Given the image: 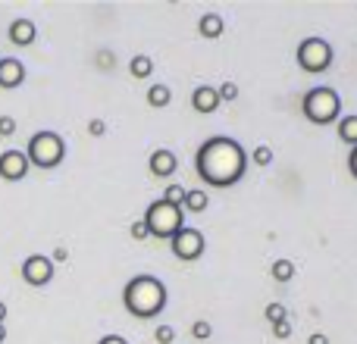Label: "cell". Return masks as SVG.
Segmentation results:
<instances>
[{"instance_id": "4316f807", "label": "cell", "mask_w": 357, "mask_h": 344, "mask_svg": "<svg viewBox=\"0 0 357 344\" xmlns=\"http://www.w3.org/2000/svg\"><path fill=\"white\" fill-rule=\"evenodd\" d=\"M13 132H16V119H13V116H0V135L10 138Z\"/></svg>"}, {"instance_id": "d6a6232c", "label": "cell", "mask_w": 357, "mask_h": 344, "mask_svg": "<svg viewBox=\"0 0 357 344\" xmlns=\"http://www.w3.org/2000/svg\"><path fill=\"white\" fill-rule=\"evenodd\" d=\"M54 260H56V263H66V260H69V251H63V247H56V251H54Z\"/></svg>"}, {"instance_id": "44dd1931", "label": "cell", "mask_w": 357, "mask_h": 344, "mask_svg": "<svg viewBox=\"0 0 357 344\" xmlns=\"http://www.w3.org/2000/svg\"><path fill=\"white\" fill-rule=\"evenodd\" d=\"M163 201L173 203V207H182V203H185V188H182V185H169V188L163 191Z\"/></svg>"}, {"instance_id": "ffe728a7", "label": "cell", "mask_w": 357, "mask_h": 344, "mask_svg": "<svg viewBox=\"0 0 357 344\" xmlns=\"http://www.w3.org/2000/svg\"><path fill=\"white\" fill-rule=\"evenodd\" d=\"M264 316H266V322H270V326H276V322L289 320V313H285V307H282V304H266Z\"/></svg>"}, {"instance_id": "30bf717a", "label": "cell", "mask_w": 357, "mask_h": 344, "mask_svg": "<svg viewBox=\"0 0 357 344\" xmlns=\"http://www.w3.org/2000/svg\"><path fill=\"white\" fill-rule=\"evenodd\" d=\"M22 81H25L22 60H16V56H3V60H0V88L13 91V88H19Z\"/></svg>"}, {"instance_id": "6da1fadb", "label": "cell", "mask_w": 357, "mask_h": 344, "mask_svg": "<svg viewBox=\"0 0 357 344\" xmlns=\"http://www.w3.org/2000/svg\"><path fill=\"white\" fill-rule=\"evenodd\" d=\"M195 166L204 185H210V188H232V185H238L245 178L248 150L235 138L216 135L201 144Z\"/></svg>"}, {"instance_id": "7a4b0ae2", "label": "cell", "mask_w": 357, "mask_h": 344, "mask_svg": "<svg viewBox=\"0 0 357 344\" xmlns=\"http://www.w3.org/2000/svg\"><path fill=\"white\" fill-rule=\"evenodd\" d=\"M167 297H169L167 285L157 276L129 279V285H126V291H123V304L135 320H154V316L167 307Z\"/></svg>"}, {"instance_id": "52a82bcc", "label": "cell", "mask_w": 357, "mask_h": 344, "mask_svg": "<svg viewBox=\"0 0 357 344\" xmlns=\"http://www.w3.org/2000/svg\"><path fill=\"white\" fill-rule=\"evenodd\" d=\"M169 247H173V253L178 260L191 263V260H197L204 253V235L197 232V228L185 226V228H178L173 238H169Z\"/></svg>"}, {"instance_id": "4dcf8cb0", "label": "cell", "mask_w": 357, "mask_h": 344, "mask_svg": "<svg viewBox=\"0 0 357 344\" xmlns=\"http://www.w3.org/2000/svg\"><path fill=\"white\" fill-rule=\"evenodd\" d=\"M348 169H351V175L357 178V148H351V157H348Z\"/></svg>"}, {"instance_id": "f546056e", "label": "cell", "mask_w": 357, "mask_h": 344, "mask_svg": "<svg viewBox=\"0 0 357 344\" xmlns=\"http://www.w3.org/2000/svg\"><path fill=\"white\" fill-rule=\"evenodd\" d=\"M98 344H129V341H126L123 335H104V338H100Z\"/></svg>"}, {"instance_id": "e0dca14e", "label": "cell", "mask_w": 357, "mask_h": 344, "mask_svg": "<svg viewBox=\"0 0 357 344\" xmlns=\"http://www.w3.org/2000/svg\"><path fill=\"white\" fill-rule=\"evenodd\" d=\"M339 138L348 144V148H357V116L339 119Z\"/></svg>"}, {"instance_id": "8992f818", "label": "cell", "mask_w": 357, "mask_h": 344, "mask_svg": "<svg viewBox=\"0 0 357 344\" xmlns=\"http://www.w3.org/2000/svg\"><path fill=\"white\" fill-rule=\"evenodd\" d=\"M335 60V50L329 47V41H323V38H304L301 44H298V66L304 69V72L317 75V72H326L329 66H333Z\"/></svg>"}, {"instance_id": "f1b7e54d", "label": "cell", "mask_w": 357, "mask_h": 344, "mask_svg": "<svg viewBox=\"0 0 357 344\" xmlns=\"http://www.w3.org/2000/svg\"><path fill=\"white\" fill-rule=\"evenodd\" d=\"M88 132H91L94 138H100L107 132V125H104V119H91V123H88Z\"/></svg>"}, {"instance_id": "7c38bea8", "label": "cell", "mask_w": 357, "mask_h": 344, "mask_svg": "<svg viewBox=\"0 0 357 344\" xmlns=\"http://www.w3.org/2000/svg\"><path fill=\"white\" fill-rule=\"evenodd\" d=\"M176 166H178L176 154H173V150H167V148L154 150V154H151V160H148L151 175H157V178H167V175H173Z\"/></svg>"}, {"instance_id": "d6986e66", "label": "cell", "mask_w": 357, "mask_h": 344, "mask_svg": "<svg viewBox=\"0 0 357 344\" xmlns=\"http://www.w3.org/2000/svg\"><path fill=\"white\" fill-rule=\"evenodd\" d=\"M270 276L276 279L279 285L291 282V279H295V263H291V260H276V263H273V269H270Z\"/></svg>"}, {"instance_id": "277c9868", "label": "cell", "mask_w": 357, "mask_h": 344, "mask_svg": "<svg viewBox=\"0 0 357 344\" xmlns=\"http://www.w3.org/2000/svg\"><path fill=\"white\" fill-rule=\"evenodd\" d=\"M63 157H66V144H63V138L56 135V132H35L29 141V148H25V160H29V166H38V169H54L63 163Z\"/></svg>"}, {"instance_id": "ba28073f", "label": "cell", "mask_w": 357, "mask_h": 344, "mask_svg": "<svg viewBox=\"0 0 357 344\" xmlns=\"http://www.w3.org/2000/svg\"><path fill=\"white\" fill-rule=\"evenodd\" d=\"M22 279L31 288H44V285L54 279V260L44 257V253H31L22 263Z\"/></svg>"}, {"instance_id": "1f68e13d", "label": "cell", "mask_w": 357, "mask_h": 344, "mask_svg": "<svg viewBox=\"0 0 357 344\" xmlns=\"http://www.w3.org/2000/svg\"><path fill=\"white\" fill-rule=\"evenodd\" d=\"M307 344H329V338H326L323 332H314V335L307 338Z\"/></svg>"}, {"instance_id": "9a60e30c", "label": "cell", "mask_w": 357, "mask_h": 344, "mask_svg": "<svg viewBox=\"0 0 357 344\" xmlns=\"http://www.w3.org/2000/svg\"><path fill=\"white\" fill-rule=\"evenodd\" d=\"M197 29H201L204 38H210V41H213V38H220L222 31H226V25H222V19L216 16V13H204V16H201V25H197Z\"/></svg>"}, {"instance_id": "cb8c5ba5", "label": "cell", "mask_w": 357, "mask_h": 344, "mask_svg": "<svg viewBox=\"0 0 357 344\" xmlns=\"http://www.w3.org/2000/svg\"><path fill=\"white\" fill-rule=\"evenodd\" d=\"M191 335H195L197 341H207L210 335H213V326H210V322H204V320H197L195 326H191Z\"/></svg>"}, {"instance_id": "603a6c76", "label": "cell", "mask_w": 357, "mask_h": 344, "mask_svg": "<svg viewBox=\"0 0 357 344\" xmlns=\"http://www.w3.org/2000/svg\"><path fill=\"white\" fill-rule=\"evenodd\" d=\"M251 160L257 163V166H270V163H273V150L266 148V144H260V148H254Z\"/></svg>"}, {"instance_id": "5b68a950", "label": "cell", "mask_w": 357, "mask_h": 344, "mask_svg": "<svg viewBox=\"0 0 357 344\" xmlns=\"http://www.w3.org/2000/svg\"><path fill=\"white\" fill-rule=\"evenodd\" d=\"M144 226H148V235L160 241H169L178 228H185V210L182 207H173L167 201H154L144 213Z\"/></svg>"}, {"instance_id": "7402d4cb", "label": "cell", "mask_w": 357, "mask_h": 344, "mask_svg": "<svg viewBox=\"0 0 357 344\" xmlns=\"http://www.w3.org/2000/svg\"><path fill=\"white\" fill-rule=\"evenodd\" d=\"M216 94H220V104H226V100H238V85H235V81H222V85L216 88Z\"/></svg>"}, {"instance_id": "ac0fdd59", "label": "cell", "mask_w": 357, "mask_h": 344, "mask_svg": "<svg viewBox=\"0 0 357 344\" xmlns=\"http://www.w3.org/2000/svg\"><path fill=\"white\" fill-rule=\"evenodd\" d=\"M129 72L135 75V79H148V75L154 72V60H151V56H144V54L132 56V63H129Z\"/></svg>"}, {"instance_id": "836d02e7", "label": "cell", "mask_w": 357, "mask_h": 344, "mask_svg": "<svg viewBox=\"0 0 357 344\" xmlns=\"http://www.w3.org/2000/svg\"><path fill=\"white\" fill-rule=\"evenodd\" d=\"M3 320H6V304L0 301V326H3Z\"/></svg>"}, {"instance_id": "2e32d148", "label": "cell", "mask_w": 357, "mask_h": 344, "mask_svg": "<svg viewBox=\"0 0 357 344\" xmlns=\"http://www.w3.org/2000/svg\"><path fill=\"white\" fill-rule=\"evenodd\" d=\"M169 100H173V91H169L167 85H151L148 88V104L154 107V110H163V107H169Z\"/></svg>"}, {"instance_id": "484cf974", "label": "cell", "mask_w": 357, "mask_h": 344, "mask_svg": "<svg viewBox=\"0 0 357 344\" xmlns=\"http://www.w3.org/2000/svg\"><path fill=\"white\" fill-rule=\"evenodd\" d=\"M129 235L135 241H144V238H151L148 235V226H144V219H138V222H132V228H129Z\"/></svg>"}, {"instance_id": "83f0119b", "label": "cell", "mask_w": 357, "mask_h": 344, "mask_svg": "<svg viewBox=\"0 0 357 344\" xmlns=\"http://www.w3.org/2000/svg\"><path fill=\"white\" fill-rule=\"evenodd\" d=\"M273 335H276V338H291V322L289 320L276 322V326H273Z\"/></svg>"}, {"instance_id": "e575fe53", "label": "cell", "mask_w": 357, "mask_h": 344, "mask_svg": "<svg viewBox=\"0 0 357 344\" xmlns=\"http://www.w3.org/2000/svg\"><path fill=\"white\" fill-rule=\"evenodd\" d=\"M6 341V326H0V344Z\"/></svg>"}, {"instance_id": "9c48e42d", "label": "cell", "mask_w": 357, "mask_h": 344, "mask_svg": "<svg viewBox=\"0 0 357 344\" xmlns=\"http://www.w3.org/2000/svg\"><path fill=\"white\" fill-rule=\"evenodd\" d=\"M29 175V160L22 150H3L0 154V178L6 182H22Z\"/></svg>"}, {"instance_id": "8fae6325", "label": "cell", "mask_w": 357, "mask_h": 344, "mask_svg": "<svg viewBox=\"0 0 357 344\" xmlns=\"http://www.w3.org/2000/svg\"><path fill=\"white\" fill-rule=\"evenodd\" d=\"M191 107H195L201 116H210V113H216V110H220V94H216V88L197 85L195 94H191Z\"/></svg>"}, {"instance_id": "5bb4252c", "label": "cell", "mask_w": 357, "mask_h": 344, "mask_svg": "<svg viewBox=\"0 0 357 344\" xmlns=\"http://www.w3.org/2000/svg\"><path fill=\"white\" fill-rule=\"evenodd\" d=\"M207 203H210L207 191L191 188V191H185V203H182V210H188V213H204V210H207Z\"/></svg>"}, {"instance_id": "d4e9b609", "label": "cell", "mask_w": 357, "mask_h": 344, "mask_svg": "<svg viewBox=\"0 0 357 344\" xmlns=\"http://www.w3.org/2000/svg\"><path fill=\"white\" fill-rule=\"evenodd\" d=\"M154 338L160 341V344H173V341H176V329H173V326H157Z\"/></svg>"}, {"instance_id": "4fadbf2b", "label": "cell", "mask_w": 357, "mask_h": 344, "mask_svg": "<svg viewBox=\"0 0 357 344\" xmlns=\"http://www.w3.org/2000/svg\"><path fill=\"white\" fill-rule=\"evenodd\" d=\"M35 38H38V25L31 19H16L10 25V41L16 47H29V44H35Z\"/></svg>"}, {"instance_id": "3957f363", "label": "cell", "mask_w": 357, "mask_h": 344, "mask_svg": "<svg viewBox=\"0 0 357 344\" xmlns=\"http://www.w3.org/2000/svg\"><path fill=\"white\" fill-rule=\"evenodd\" d=\"M301 110L314 125H333L342 119V97H339V91L329 85L310 88V91L304 94Z\"/></svg>"}]
</instances>
